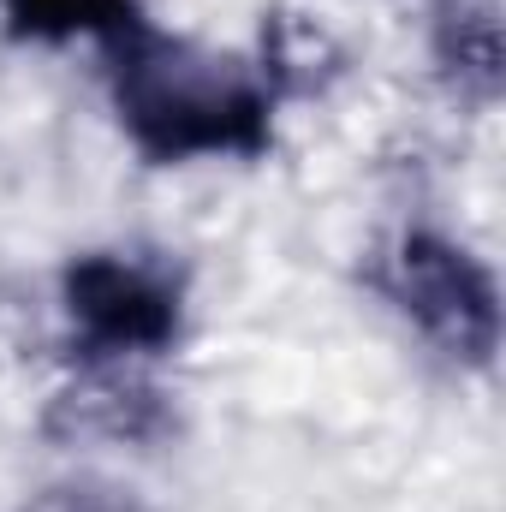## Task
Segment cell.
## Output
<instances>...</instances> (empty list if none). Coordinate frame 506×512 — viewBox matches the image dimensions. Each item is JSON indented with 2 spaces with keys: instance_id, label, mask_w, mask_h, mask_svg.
<instances>
[{
  "instance_id": "obj_3",
  "label": "cell",
  "mask_w": 506,
  "mask_h": 512,
  "mask_svg": "<svg viewBox=\"0 0 506 512\" xmlns=\"http://www.w3.org/2000/svg\"><path fill=\"white\" fill-rule=\"evenodd\" d=\"M387 298L405 310V322L435 340L459 364H495L501 346V286L489 262L441 239V233H405L387 256Z\"/></svg>"
},
{
  "instance_id": "obj_2",
  "label": "cell",
  "mask_w": 506,
  "mask_h": 512,
  "mask_svg": "<svg viewBox=\"0 0 506 512\" xmlns=\"http://www.w3.org/2000/svg\"><path fill=\"white\" fill-rule=\"evenodd\" d=\"M60 310L84 358H161L185 328V280L137 251H84L60 274Z\"/></svg>"
},
{
  "instance_id": "obj_4",
  "label": "cell",
  "mask_w": 506,
  "mask_h": 512,
  "mask_svg": "<svg viewBox=\"0 0 506 512\" xmlns=\"http://www.w3.org/2000/svg\"><path fill=\"white\" fill-rule=\"evenodd\" d=\"M6 36L36 42V48H60V42H114L126 36L137 18H149L137 0H0Z\"/></svg>"
},
{
  "instance_id": "obj_1",
  "label": "cell",
  "mask_w": 506,
  "mask_h": 512,
  "mask_svg": "<svg viewBox=\"0 0 506 512\" xmlns=\"http://www.w3.org/2000/svg\"><path fill=\"white\" fill-rule=\"evenodd\" d=\"M102 54L120 131L149 167L256 161L274 143V84L251 60L173 36L149 18H137Z\"/></svg>"
}]
</instances>
